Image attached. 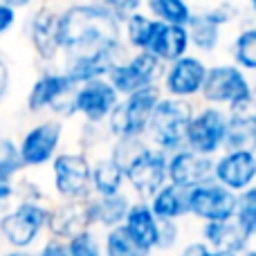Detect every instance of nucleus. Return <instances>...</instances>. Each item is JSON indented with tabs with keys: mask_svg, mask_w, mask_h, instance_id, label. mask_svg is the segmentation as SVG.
Wrapping results in <instances>:
<instances>
[{
	"mask_svg": "<svg viewBox=\"0 0 256 256\" xmlns=\"http://www.w3.org/2000/svg\"><path fill=\"white\" fill-rule=\"evenodd\" d=\"M56 32L68 58L90 56L122 43V22L97 2L66 7L58 14Z\"/></svg>",
	"mask_w": 256,
	"mask_h": 256,
	"instance_id": "nucleus-1",
	"label": "nucleus"
},
{
	"mask_svg": "<svg viewBox=\"0 0 256 256\" xmlns=\"http://www.w3.org/2000/svg\"><path fill=\"white\" fill-rule=\"evenodd\" d=\"M112 158L124 166L128 189L135 194V200L148 202L166 184V160L168 155L148 146L142 140L115 142Z\"/></svg>",
	"mask_w": 256,
	"mask_h": 256,
	"instance_id": "nucleus-2",
	"label": "nucleus"
},
{
	"mask_svg": "<svg viewBox=\"0 0 256 256\" xmlns=\"http://www.w3.org/2000/svg\"><path fill=\"white\" fill-rule=\"evenodd\" d=\"M48 202H16L0 214V245L4 250L34 252L48 234Z\"/></svg>",
	"mask_w": 256,
	"mask_h": 256,
	"instance_id": "nucleus-3",
	"label": "nucleus"
},
{
	"mask_svg": "<svg viewBox=\"0 0 256 256\" xmlns=\"http://www.w3.org/2000/svg\"><path fill=\"white\" fill-rule=\"evenodd\" d=\"M194 112V106L184 99L162 97L146 126V144L166 155L184 148V132Z\"/></svg>",
	"mask_w": 256,
	"mask_h": 256,
	"instance_id": "nucleus-4",
	"label": "nucleus"
},
{
	"mask_svg": "<svg viewBox=\"0 0 256 256\" xmlns=\"http://www.w3.org/2000/svg\"><path fill=\"white\" fill-rule=\"evenodd\" d=\"M160 99H162V88L160 86H150V88L120 97L117 106L112 108V112L106 120L108 132L115 137V142L142 140Z\"/></svg>",
	"mask_w": 256,
	"mask_h": 256,
	"instance_id": "nucleus-5",
	"label": "nucleus"
},
{
	"mask_svg": "<svg viewBox=\"0 0 256 256\" xmlns=\"http://www.w3.org/2000/svg\"><path fill=\"white\" fill-rule=\"evenodd\" d=\"M200 97L204 99L207 106H225V110L256 104L248 74L234 63H220V66L207 68Z\"/></svg>",
	"mask_w": 256,
	"mask_h": 256,
	"instance_id": "nucleus-6",
	"label": "nucleus"
},
{
	"mask_svg": "<svg viewBox=\"0 0 256 256\" xmlns=\"http://www.w3.org/2000/svg\"><path fill=\"white\" fill-rule=\"evenodd\" d=\"M92 164L86 153H56L52 160V186L63 202H81L92 196Z\"/></svg>",
	"mask_w": 256,
	"mask_h": 256,
	"instance_id": "nucleus-7",
	"label": "nucleus"
},
{
	"mask_svg": "<svg viewBox=\"0 0 256 256\" xmlns=\"http://www.w3.org/2000/svg\"><path fill=\"white\" fill-rule=\"evenodd\" d=\"M227 135V110L218 106H202L194 112L184 132V148L204 158H214L222 150Z\"/></svg>",
	"mask_w": 256,
	"mask_h": 256,
	"instance_id": "nucleus-8",
	"label": "nucleus"
},
{
	"mask_svg": "<svg viewBox=\"0 0 256 256\" xmlns=\"http://www.w3.org/2000/svg\"><path fill=\"white\" fill-rule=\"evenodd\" d=\"M74 90L76 86L70 84V79L63 74V70H48L32 84L30 94H27V110H52L56 115L70 117L74 115V106H72Z\"/></svg>",
	"mask_w": 256,
	"mask_h": 256,
	"instance_id": "nucleus-9",
	"label": "nucleus"
},
{
	"mask_svg": "<svg viewBox=\"0 0 256 256\" xmlns=\"http://www.w3.org/2000/svg\"><path fill=\"white\" fill-rule=\"evenodd\" d=\"M164 68L166 66L162 61H158L153 54L135 52L132 56L117 63L110 70V74L106 76V81L115 88V92L120 97H126V94H132L137 90L158 86V81L164 74Z\"/></svg>",
	"mask_w": 256,
	"mask_h": 256,
	"instance_id": "nucleus-10",
	"label": "nucleus"
},
{
	"mask_svg": "<svg viewBox=\"0 0 256 256\" xmlns=\"http://www.w3.org/2000/svg\"><path fill=\"white\" fill-rule=\"evenodd\" d=\"M236 198L230 189L220 186L218 182L209 180L200 186H194L186 194L189 216L200 222H225L232 220L236 214Z\"/></svg>",
	"mask_w": 256,
	"mask_h": 256,
	"instance_id": "nucleus-11",
	"label": "nucleus"
},
{
	"mask_svg": "<svg viewBox=\"0 0 256 256\" xmlns=\"http://www.w3.org/2000/svg\"><path fill=\"white\" fill-rule=\"evenodd\" d=\"M63 140V122L61 120H45L32 126L18 144V158L22 168L45 166L56 158V150Z\"/></svg>",
	"mask_w": 256,
	"mask_h": 256,
	"instance_id": "nucleus-12",
	"label": "nucleus"
},
{
	"mask_svg": "<svg viewBox=\"0 0 256 256\" xmlns=\"http://www.w3.org/2000/svg\"><path fill=\"white\" fill-rule=\"evenodd\" d=\"M207 76V66L202 58L194 54H184L182 58L168 63L162 74V92H166L171 99H184L189 102L191 97L200 94Z\"/></svg>",
	"mask_w": 256,
	"mask_h": 256,
	"instance_id": "nucleus-13",
	"label": "nucleus"
},
{
	"mask_svg": "<svg viewBox=\"0 0 256 256\" xmlns=\"http://www.w3.org/2000/svg\"><path fill=\"white\" fill-rule=\"evenodd\" d=\"M117 102H120V94L106 79H94L79 86L74 90V97H72L74 112H79L92 126L104 124L112 112V108L117 106Z\"/></svg>",
	"mask_w": 256,
	"mask_h": 256,
	"instance_id": "nucleus-14",
	"label": "nucleus"
},
{
	"mask_svg": "<svg viewBox=\"0 0 256 256\" xmlns=\"http://www.w3.org/2000/svg\"><path fill=\"white\" fill-rule=\"evenodd\" d=\"M214 180V158H204L189 148H180L166 160V182L189 191Z\"/></svg>",
	"mask_w": 256,
	"mask_h": 256,
	"instance_id": "nucleus-15",
	"label": "nucleus"
},
{
	"mask_svg": "<svg viewBox=\"0 0 256 256\" xmlns=\"http://www.w3.org/2000/svg\"><path fill=\"white\" fill-rule=\"evenodd\" d=\"M214 182L230 189L232 194H243L256 184V153L232 150L214 160Z\"/></svg>",
	"mask_w": 256,
	"mask_h": 256,
	"instance_id": "nucleus-16",
	"label": "nucleus"
},
{
	"mask_svg": "<svg viewBox=\"0 0 256 256\" xmlns=\"http://www.w3.org/2000/svg\"><path fill=\"white\" fill-rule=\"evenodd\" d=\"M122 61H124V43L115 45V48H110V50H102V52H97V54H90V56L68 58L63 74L70 79L72 86L79 88V86L88 84V81L106 79L112 68Z\"/></svg>",
	"mask_w": 256,
	"mask_h": 256,
	"instance_id": "nucleus-17",
	"label": "nucleus"
},
{
	"mask_svg": "<svg viewBox=\"0 0 256 256\" xmlns=\"http://www.w3.org/2000/svg\"><path fill=\"white\" fill-rule=\"evenodd\" d=\"M86 230H90L86 200H81V202H63V200H58V202L50 204L48 238H56L66 243L72 236L81 234Z\"/></svg>",
	"mask_w": 256,
	"mask_h": 256,
	"instance_id": "nucleus-18",
	"label": "nucleus"
},
{
	"mask_svg": "<svg viewBox=\"0 0 256 256\" xmlns=\"http://www.w3.org/2000/svg\"><path fill=\"white\" fill-rule=\"evenodd\" d=\"M58 12L52 7H40L34 12L30 20V38L34 45V52L40 61L50 63L61 54V45H58Z\"/></svg>",
	"mask_w": 256,
	"mask_h": 256,
	"instance_id": "nucleus-19",
	"label": "nucleus"
},
{
	"mask_svg": "<svg viewBox=\"0 0 256 256\" xmlns=\"http://www.w3.org/2000/svg\"><path fill=\"white\" fill-rule=\"evenodd\" d=\"M132 198L122 191L117 196H108V198H97V196H90L86 200V209H88V222L90 230L94 232H108L112 227L124 225V218L128 214Z\"/></svg>",
	"mask_w": 256,
	"mask_h": 256,
	"instance_id": "nucleus-20",
	"label": "nucleus"
},
{
	"mask_svg": "<svg viewBox=\"0 0 256 256\" xmlns=\"http://www.w3.org/2000/svg\"><path fill=\"white\" fill-rule=\"evenodd\" d=\"M146 52L153 54L164 66L182 58L184 54H189V34H186V27L158 22V30H155Z\"/></svg>",
	"mask_w": 256,
	"mask_h": 256,
	"instance_id": "nucleus-21",
	"label": "nucleus"
},
{
	"mask_svg": "<svg viewBox=\"0 0 256 256\" xmlns=\"http://www.w3.org/2000/svg\"><path fill=\"white\" fill-rule=\"evenodd\" d=\"M124 230L146 252L155 254L158 248V230H160V220L153 216L148 202H142V200H132L128 214L124 218Z\"/></svg>",
	"mask_w": 256,
	"mask_h": 256,
	"instance_id": "nucleus-22",
	"label": "nucleus"
},
{
	"mask_svg": "<svg viewBox=\"0 0 256 256\" xmlns=\"http://www.w3.org/2000/svg\"><path fill=\"white\" fill-rule=\"evenodd\" d=\"M200 240L209 250H222V252H234V254H243L250 245H254L240 232V227L234 222V218L225 222H202Z\"/></svg>",
	"mask_w": 256,
	"mask_h": 256,
	"instance_id": "nucleus-23",
	"label": "nucleus"
},
{
	"mask_svg": "<svg viewBox=\"0 0 256 256\" xmlns=\"http://www.w3.org/2000/svg\"><path fill=\"white\" fill-rule=\"evenodd\" d=\"M90 182H92V196H97V198H108V196L122 194L126 186L124 166L112 155H104L92 164Z\"/></svg>",
	"mask_w": 256,
	"mask_h": 256,
	"instance_id": "nucleus-24",
	"label": "nucleus"
},
{
	"mask_svg": "<svg viewBox=\"0 0 256 256\" xmlns=\"http://www.w3.org/2000/svg\"><path fill=\"white\" fill-rule=\"evenodd\" d=\"M186 194L189 191L180 189L176 184H164L153 198L148 200V207L158 220H171L180 222L182 218L189 216V204H186Z\"/></svg>",
	"mask_w": 256,
	"mask_h": 256,
	"instance_id": "nucleus-25",
	"label": "nucleus"
},
{
	"mask_svg": "<svg viewBox=\"0 0 256 256\" xmlns=\"http://www.w3.org/2000/svg\"><path fill=\"white\" fill-rule=\"evenodd\" d=\"M220 22L204 9L200 14H194L186 25V34H189V45L204 54L216 52L218 43H220Z\"/></svg>",
	"mask_w": 256,
	"mask_h": 256,
	"instance_id": "nucleus-26",
	"label": "nucleus"
},
{
	"mask_svg": "<svg viewBox=\"0 0 256 256\" xmlns=\"http://www.w3.org/2000/svg\"><path fill=\"white\" fill-rule=\"evenodd\" d=\"M150 12V18L164 25H180L186 27L194 16L186 0H144Z\"/></svg>",
	"mask_w": 256,
	"mask_h": 256,
	"instance_id": "nucleus-27",
	"label": "nucleus"
},
{
	"mask_svg": "<svg viewBox=\"0 0 256 256\" xmlns=\"http://www.w3.org/2000/svg\"><path fill=\"white\" fill-rule=\"evenodd\" d=\"M104 256H153L124 230V225L102 232Z\"/></svg>",
	"mask_w": 256,
	"mask_h": 256,
	"instance_id": "nucleus-28",
	"label": "nucleus"
},
{
	"mask_svg": "<svg viewBox=\"0 0 256 256\" xmlns=\"http://www.w3.org/2000/svg\"><path fill=\"white\" fill-rule=\"evenodd\" d=\"M122 25H124L122 34L126 36V43L130 45L132 50H137V52H146L155 30H158V20H153L150 16L137 12V14H132V16H128Z\"/></svg>",
	"mask_w": 256,
	"mask_h": 256,
	"instance_id": "nucleus-29",
	"label": "nucleus"
},
{
	"mask_svg": "<svg viewBox=\"0 0 256 256\" xmlns=\"http://www.w3.org/2000/svg\"><path fill=\"white\" fill-rule=\"evenodd\" d=\"M234 222L250 238V243H254L256 240V184L245 189L243 194H238V198H236Z\"/></svg>",
	"mask_w": 256,
	"mask_h": 256,
	"instance_id": "nucleus-30",
	"label": "nucleus"
},
{
	"mask_svg": "<svg viewBox=\"0 0 256 256\" xmlns=\"http://www.w3.org/2000/svg\"><path fill=\"white\" fill-rule=\"evenodd\" d=\"M234 66L243 72H256V27L243 30L232 43Z\"/></svg>",
	"mask_w": 256,
	"mask_h": 256,
	"instance_id": "nucleus-31",
	"label": "nucleus"
},
{
	"mask_svg": "<svg viewBox=\"0 0 256 256\" xmlns=\"http://www.w3.org/2000/svg\"><path fill=\"white\" fill-rule=\"evenodd\" d=\"M66 248L68 256H104L102 234L94 230H86L72 236L70 240H66Z\"/></svg>",
	"mask_w": 256,
	"mask_h": 256,
	"instance_id": "nucleus-32",
	"label": "nucleus"
},
{
	"mask_svg": "<svg viewBox=\"0 0 256 256\" xmlns=\"http://www.w3.org/2000/svg\"><path fill=\"white\" fill-rule=\"evenodd\" d=\"M180 238H182V227L180 222H171V220H160V230H158V252H173L180 248Z\"/></svg>",
	"mask_w": 256,
	"mask_h": 256,
	"instance_id": "nucleus-33",
	"label": "nucleus"
},
{
	"mask_svg": "<svg viewBox=\"0 0 256 256\" xmlns=\"http://www.w3.org/2000/svg\"><path fill=\"white\" fill-rule=\"evenodd\" d=\"M0 171L16 178L22 171L20 158H18V146L9 137H0Z\"/></svg>",
	"mask_w": 256,
	"mask_h": 256,
	"instance_id": "nucleus-34",
	"label": "nucleus"
},
{
	"mask_svg": "<svg viewBox=\"0 0 256 256\" xmlns=\"http://www.w3.org/2000/svg\"><path fill=\"white\" fill-rule=\"evenodd\" d=\"M97 4H102L106 12H110L120 22H124L128 16L140 12V7L144 4V0H99Z\"/></svg>",
	"mask_w": 256,
	"mask_h": 256,
	"instance_id": "nucleus-35",
	"label": "nucleus"
},
{
	"mask_svg": "<svg viewBox=\"0 0 256 256\" xmlns=\"http://www.w3.org/2000/svg\"><path fill=\"white\" fill-rule=\"evenodd\" d=\"M14 186H16V178L0 171V214H2L4 209H7V204L14 200Z\"/></svg>",
	"mask_w": 256,
	"mask_h": 256,
	"instance_id": "nucleus-36",
	"label": "nucleus"
},
{
	"mask_svg": "<svg viewBox=\"0 0 256 256\" xmlns=\"http://www.w3.org/2000/svg\"><path fill=\"white\" fill-rule=\"evenodd\" d=\"M34 256H68V248L63 240L45 238L43 243L34 250Z\"/></svg>",
	"mask_w": 256,
	"mask_h": 256,
	"instance_id": "nucleus-37",
	"label": "nucleus"
},
{
	"mask_svg": "<svg viewBox=\"0 0 256 256\" xmlns=\"http://www.w3.org/2000/svg\"><path fill=\"white\" fill-rule=\"evenodd\" d=\"M207 254H209V248L200 238L189 240V243L180 245V248L176 250V256H207Z\"/></svg>",
	"mask_w": 256,
	"mask_h": 256,
	"instance_id": "nucleus-38",
	"label": "nucleus"
},
{
	"mask_svg": "<svg viewBox=\"0 0 256 256\" xmlns=\"http://www.w3.org/2000/svg\"><path fill=\"white\" fill-rule=\"evenodd\" d=\"M14 25H16V12L0 2V36L7 34Z\"/></svg>",
	"mask_w": 256,
	"mask_h": 256,
	"instance_id": "nucleus-39",
	"label": "nucleus"
},
{
	"mask_svg": "<svg viewBox=\"0 0 256 256\" xmlns=\"http://www.w3.org/2000/svg\"><path fill=\"white\" fill-rule=\"evenodd\" d=\"M9 84H12V72L4 58H0V102L4 99V94L9 92Z\"/></svg>",
	"mask_w": 256,
	"mask_h": 256,
	"instance_id": "nucleus-40",
	"label": "nucleus"
},
{
	"mask_svg": "<svg viewBox=\"0 0 256 256\" xmlns=\"http://www.w3.org/2000/svg\"><path fill=\"white\" fill-rule=\"evenodd\" d=\"M2 4H7L9 9H14V12H18V9H25V7H30L34 0H0Z\"/></svg>",
	"mask_w": 256,
	"mask_h": 256,
	"instance_id": "nucleus-41",
	"label": "nucleus"
},
{
	"mask_svg": "<svg viewBox=\"0 0 256 256\" xmlns=\"http://www.w3.org/2000/svg\"><path fill=\"white\" fill-rule=\"evenodd\" d=\"M0 256H34V252H20V250H0Z\"/></svg>",
	"mask_w": 256,
	"mask_h": 256,
	"instance_id": "nucleus-42",
	"label": "nucleus"
},
{
	"mask_svg": "<svg viewBox=\"0 0 256 256\" xmlns=\"http://www.w3.org/2000/svg\"><path fill=\"white\" fill-rule=\"evenodd\" d=\"M207 256H240V254H234V252H222V250H209Z\"/></svg>",
	"mask_w": 256,
	"mask_h": 256,
	"instance_id": "nucleus-43",
	"label": "nucleus"
},
{
	"mask_svg": "<svg viewBox=\"0 0 256 256\" xmlns=\"http://www.w3.org/2000/svg\"><path fill=\"white\" fill-rule=\"evenodd\" d=\"M240 256H256V245H250V248L245 250V252L240 254Z\"/></svg>",
	"mask_w": 256,
	"mask_h": 256,
	"instance_id": "nucleus-44",
	"label": "nucleus"
},
{
	"mask_svg": "<svg viewBox=\"0 0 256 256\" xmlns=\"http://www.w3.org/2000/svg\"><path fill=\"white\" fill-rule=\"evenodd\" d=\"M250 7H252V12H254V16H256V0H250Z\"/></svg>",
	"mask_w": 256,
	"mask_h": 256,
	"instance_id": "nucleus-45",
	"label": "nucleus"
},
{
	"mask_svg": "<svg viewBox=\"0 0 256 256\" xmlns=\"http://www.w3.org/2000/svg\"><path fill=\"white\" fill-rule=\"evenodd\" d=\"M252 94H254V102H256V81H254V86H252Z\"/></svg>",
	"mask_w": 256,
	"mask_h": 256,
	"instance_id": "nucleus-46",
	"label": "nucleus"
},
{
	"mask_svg": "<svg viewBox=\"0 0 256 256\" xmlns=\"http://www.w3.org/2000/svg\"><path fill=\"white\" fill-rule=\"evenodd\" d=\"M252 124H254V132H256V112H254V120H252Z\"/></svg>",
	"mask_w": 256,
	"mask_h": 256,
	"instance_id": "nucleus-47",
	"label": "nucleus"
}]
</instances>
